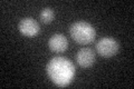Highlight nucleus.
<instances>
[{"mask_svg": "<svg viewBox=\"0 0 134 89\" xmlns=\"http://www.w3.org/2000/svg\"><path fill=\"white\" fill-rule=\"evenodd\" d=\"M47 75L58 87H66L72 82L75 76L73 62L65 57H54L47 63Z\"/></svg>", "mask_w": 134, "mask_h": 89, "instance_id": "nucleus-1", "label": "nucleus"}, {"mask_svg": "<svg viewBox=\"0 0 134 89\" xmlns=\"http://www.w3.org/2000/svg\"><path fill=\"white\" fill-rule=\"evenodd\" d=\"M69 33L73 40L79 45H87L96 37L95 28L86 21H76L69 28Z\"/></svg>", "mask_w": 134, "mask_h": 89, "instance_id": "nucleus-2", "label": "nucleus"}, {"mask_svg": "<svg viewBox=\"0 0 134 89\" xmlns=\"http://www.w3.org/2000/svg\"><path fill=\"white\" fill-rule=\"evenodd\" d=\"M96 51L102 57H113L119 51V44L114 38L104 37L96 44Z\"/></svg>", "mask_w": 134, "mask_h": 89, "instance_id": "nucleus-3", "label": "nucleus"}, {"mask_svg": "<svg viewBox=\"0 0 134 89\" xmlns=\"http://www.w3.org/2000/svg\"><path fill=\"white\" fill-rule=\"evenodd\" d=\"M18 28H19V31L24 36L29 38L36 37L40 31L39 23L32 18H24L23 20H20Z\"/></svg>", "mask_w": 134, "mask_h": 89, "instance_id": "nucleus-4", "label": "nucleus"}, {"mask_svg": "<svg viewBox=\"0 0 134 89\" xmlns=\"http://www.w3.org/2000/svg\"><path fill=\"white\" fill-rule=\"evenodd\" d=\"M76 62L83 68H88L95 62V54L91 48H82L76 55Z\"/></svg>", "mask_w": 134, "mask_h": 89, "instance_id": "nucleus-5", "label": "nucleus"}, {"mask_svg": "<svg viewBox=\"0 0 134 89\" xmlns=\"http://www.w3.org/2000/svg\"><path fill=\"white\" fill-rule=\"evenodd\" d=\"M48 46L50 50L55 52H64L68 48V41L63 33H55L49 38Z\"/></svg>", "mask_w": 134, "mask_h": 89, "instance_id": "nucleus-6", "label": "nucleus"}, {"mask_svg": "<svg viewBox=\"0 0 134 89\" xmlns=\"http://www.w3.org/2000/svg\"><path fill=\"white\" fill-rule=\"evenodd\" d=\"M40 20L43 21L44 23H49L54 20V17H55V14H54V10L52 8H44L40 12Z\"/></svg>", "mask_w": 134, "mask_h": 89, "instance_id": "nucleus-7", "label": "nucleus"}]
</instances>
